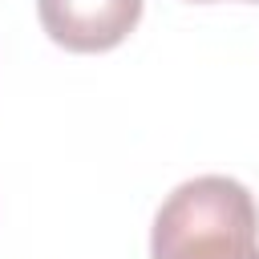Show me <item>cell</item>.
<instances>
[{"label":"cell","mask_w":259,"mask_h":259,"mask_svg":"<svg viewBox=\"0 0 259 259\" xmlns=\"http://www.w3.org/2000/svg\"><path fill=\"white\" fill-rule=\"evenodd\" d=\"M150 259H259V206L227 174H198L166 194L150 227Z\"/></svg>","instance_id":"cell-1"},{"label":"cell","mask_w":259,"mask_h":259,"mask_svg":"<svg viewBox=\"0 0 259 259\" xmlns=\"http://www.w3.org/2000/svg\"><path fill=\"white\" fill-rule=\"evenodd\" d=\"M190 4H210V0H190ZM247 4H259V0H247Z\"/></svg>","instance_id":"cell-3"},{"label":"cell","mask_w":259,"mask_h":259,"mask_svg":"<svg viewBox=\"0 0 259 259\" xmlns=\"http://www.w3.org/2000/svg\"><path fill=\"white\" fill-rule=\"evenodd\" d=\"M40 28L69 53L117 49L142 20V0H36Z\"/></svg>","instance_id":"cell-2"}]
</instances>
